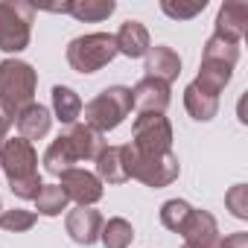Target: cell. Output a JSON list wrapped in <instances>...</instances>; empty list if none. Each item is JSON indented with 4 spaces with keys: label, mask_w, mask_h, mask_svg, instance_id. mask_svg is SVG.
I'll list each match as a JSON object with an SVG mask.
<instances>
[{
    "label": "cell",
    "mask_w": 248,
    "mask_h": 248,
    "mask_svg": "<svg viewBox=\"0 0 248 248\" xmlns=\"http://www.w3.org/2000/svg\"><path fill=\"white\" fill-rule=\"evenodd\" d=\"M190 213H193L190 202H184V199H170V202L161 204V225H164L167 231H172V233H181V228L187 225Z\"/></svg>",
    "instance_id": "obj_25"
},
{
    "label": "cell",
    "mask_w": 248,
    "mask_h": 248,
    "mask_svg": "<svg viewBox=\"0 0 248 248\" xmlns=\"http://www.w3.org/2000/svg\"><path fill=\"white\" fill-rule=\"evenodd\" d=\"M35 222H38V213L35 210H24V207H12V210L0 213V228L9 231V233H24Z\"/></svg>",
    "instance_id": "obj_26"
},
{
    "label": "cell",
    "mask_w": 248,
    "mask_h": 248,
    "mask_svg": "<svg viewBox=\"0 0 248 248\" xmlns=\"http://www.w3.org/2000/svg\"><path fill=\"white\" fill-rule=\"evenodd\" d=\"M67 204H70V199L64 196V190H62L59 184H44L41 193L35 196V210H38V216H62V213L67 210Z\"/></svg>",
    "instance_id": "obj_24"
},
{
    "label": "cell",
    "mask_w": 248,
    "mask_h": 248,
    "mask_svg": "<svg viewBox=\"0 0 248 248\" xmlns=\"http://www.w3.org/2000/svg\"><path fill=\"white\" fill-rule=\"evenodd\" d=\"M105 146H108V143H105V135L93 132L91 126H85V123H73L64 135H59V138L47 146L41 164H44V170H47L50 175L59 178L62 172L73 170V167L82 164V161H96Z\"/></svg>",
    "instance_id": "obj_1"
},
{
    "label": "cell",
    "mask_w": 248,
    "mask_h": 248,
    "mask_svg": "<svg viewBox=\"0 0 248 248\" xmlns=\"http://www.w3.org/2000/svg\"><path fill=\"white\" fill-rule=\"evenodd\" d=\"M146 76L158 79L164 85H172L181 76V59H178V53L172 47H167V44L149 47V53H146Z\"/></svg>",
    "instance_id": "obj_16"
},
{
    "label": "cell",
    "mask_w": 248,
    "mask_h": 248,
    "mask_svg": "<svg viewBox=\"0 0 248 248\" xmlns=\"http://www.w3.org/2000/svg\"><path fill=\"white\" fill-rule=\"evenodd\" d=\"M207 6V0H193V3H172V0H161V12L172 21H190L196 15H202Z\"/></svg>",
    "instance_id": "obj_27"
},
{
    "label": "cell",
    "mask_w": 248,
    "mask_h": 248,
    "mask_svg": "<svg viewBox=\"0 0 248 248\" xmlns=\"http://www.w3.org/2000/svg\"><path fill=\"white\" fill-rule=\"evenodd\" d=\"M50 123H53V114L47 105L41 102H30L24 105L18 114H15V126H18V138L24 140H41L47 132H50Z\"/></svg>",
    "instance_id": "obj_15"
},
{
    "label": "cell",
    "mask_w": 248,
    "mask_h": 248,
    "mask_svg": "<svg viewBox=\"0 0 248 248\" xmlns=\"http://www.w3.org/2000/svg\"><path fill=\"white\" fill-rule=\"evenodd\" d=\"M0 213H3V202H0Z\"/></svg>",
    "instance_id": "obj_32"
},
{
    "label": "cell",
    "mask_w": 248,
    "mask_h": 248,
    "mask_svg": "<svg viewBox=\"0 0 248 248\" xmlns=\"http://www.w3.org/2000/svg\"><path fill=\"white\" fill-rule=\"evenodd\" d=\"M202 62H219V64H228V67H236L239 62V44H231L219 35H210L204 41V50H202Z\"/></svg>",
    "instance_id": "obj_23"
},
{
    "label": "cell",
    "mask_w": 248,
    "mask_h": 248,
    "mask_svg": "<svg viewBox=\"0 0 248 248\" xmlns=\"http://www.w3.org/2000/svg\"><path fill=\"white\" fill-rule=\"evenodd\" d=\"M172 96H170V85L143 76L135 88H132V108H138L140 114H164L170 108Z\"/></svg>",
    "instance_id": "obj_10"
},
{
    "label": "cell",
    "mask_w": 248,
    "mask_h": 248,
    "mask_svg": "<svg viewBox=\"0 0 248 248\" xmlns=\"http://www.w3.org/2000/svg\"><path fill=\"white\" fill-rule=\"evenodd\" d=\"M35 88H38V73L30 62L21 59H3L0 62V99L9 102L15 114L35 102Z\"/></svg>",
    "instance_id": "obj_7"
},
{
    "label": "cell",
    "mask_w": 248,
    "mask_h": 248,
    "mask_svg": "<svg viewBox=\"0 0 248 248\" xmlns=\"http://www.w3.org/2000/svg\"><path fill=\"white\" fill-rule=\"evenodd\" d=\"M135 239V228L129 219L123 216H111L108 222H102V231H99V242L105 248H129Z\"/></svg>",
    "instance_id": "obj_22"
},
{
    "label": "cell",
    "mask_w": 248,
    "mask_h": 248,
    "mask_svg": "<svg viewBox=\"0 0 248 248\" xmlns=\"http://www.w3.org/2000/svg\"><path fill=\"white\" fill-rule=\"evenodd\" d=\"M231 76H233V67L219 64V62H202L199 64V76H196L193 85L202 88V91H207L210 96H219L225 91V85L231 82Z\"/></svg>",
    "instance_id": "obj_20"
},
{
    "label": "cell",
    "mask_w": 248,
    "mask_h": 248,
    "mask_svg": "<svg viewBox=\"0 0 248 248\" xmlns=\"http://www.w3.org/2000/svg\"><path fill=\"white\" fill-rule=\"evenodd\" d=\"M15 126V108L0 99V143L9 138V129Z\"/></svg>",
    "instance_id": "obj_29"
},
{
    "label": "cell",
    "mask_w": 248,
    "mask_h": 248,
    "mask_svg": "<svg viewBox=\"0 0 248 248\" xmlns=\"http://www.w3.org/2000/svg\"><path fill=\"white\" fill-rule=\"evenodd\" d=\"M225 207L236 216V219H248V187L245 184H233L225 193Z\"/></svg>",
    "instance_id": "obj_28"
},
{
    "label": "cell",
    "mask_w": 248,
    "mask_h": 248,
    "mask_svg": "<svg viewBox=\"0 0 248 248\" xmlns=\"http://www.w3.org/2000/svg\"><path fill=\"white\" fill-rule=\"evenodd\" d=\"M245 30H248V3H242V0L222 3L216 12V32L213 35H219L231 44H239L245 38Z\"/></svg>",
    "instance_id": "obj_11"
},
{
    "label": "cell",
    "mask_w": 248,
    "mask_h": 248,
    "mask_svg": "<svg viewBox=\"0 0 248 248\" xmlns=\"http://www.w3.org/2000/svg\"><path fill=\"white\" fill-rule=\"evenodd\" d=\"M59 187L64 190V196L70 199V202H76V207H91V204H96L99 199H102V181L93 175V172H88V170H82V167H73V170H67V172H62L59 175Z\"/></svg>",
    "instance_id": "obj_9"
},
{
    "label": "cell",
    "mask_w": 248,
    "mask_h": 248,
    "mask_svg": "<svg viewBox=\"0 0 248 248\" xmlns=\"http://www.w3.org/2000/svg\"><path fill=\"white\" fill-rule=\"evenodd\" d=\"M117 59V44L111 32H88L67 44V64L76 73H96Z\"/></svg>",
    "instance_id": "obj_5"
},
{
    "label": "cell",
    "mask_w": 248,
    "mask_h": 248,
    "mask_svg": "<svg viewBox=\"0 0 248 248\" xmlns=\"http://www.w3.org/2000/svg\"><path fill=\"white\" fill-rule=\"evenodd\" d=\"M0 170L6 172L9 190L24 199V202H35V196L41 193L44 181L38 175V155L35 146L24 138H6L0 143Z\"/></svg>",
    "instance_id": "obj_2"
},
{
    "label": "cell",
    "mask_w": 248,
    "mask_h": 248,
    "mask_svg": "<svg viewBox=\"0 0 248 248\" xmlns=\"http://www.w3.org/2000/svg\"><path fill=\"white\" fill-rule=\"evenodd\" d=\"M96 164V178L102 184H126L129 181V167H126V143L123 146H105L99 152Z\"/></svg>",
    "instance_id": "obj_17"
},
{
    "label": "cell",
    "mask_w": 248,
    "mask_h": 248,
    "mask_svg": "<svg viewBox=\"0 0 248 248\" xmlns=\"http://www.w3.org/2000/svg\"><path fill=\"white\" fill-rule=\"evenodd\" d=\"M181 248H196V245H187V242H184V245H181Z\"/></svg>",
    "instance_id": "obj_31"
},
{
    "label": "cell",
    "mask_w": 248,
    "mask_h": 248,
    "mask_svg": "<svg viewBox=\"0 0 248 248\" xmlns=\"http://www.w3.org/2000/svg\"><path fill=\"white\" fill-rule=\"evenodd\" d=\"M53 114L59 123H64V126H73V123L82 117V99L73 88L67 85H56L53 88Z\"/></svg>",
    "instance_id": "obj_21"
},
{
    "label": "cell",
    "mask_w": 248,
    "mask_h": 248,
    "mask_svg": "<svg viewBox=\"0 0 248 248\" xmlns=\"http://www.w3.org/2000/svg\"><path fill=\"white\" fill-rule=\"evenodd\" d=\"M102 213L93 207H73L64 219V228L70 233V239L76 245H93L99 242V231H102Z\"/></svg>",
    "instance_id": "obj_12"
},
{
    "label": "cell",
    "mask_w": 248,
    "mask_h": 248,
    "mask_svg": "<svg viewBox=\"0 0 248 248\" xmlns=\"http://www.w3.org/2000/svg\"><path fill=\"white\" fill-rule=\"evenodd\" d=\"M38 9L27 0H0V50L12 59L30 47Z\"/></svg>",
    "instance_id": "obj_4"
},
{
    "label": "cell",
    "mask_w": 248,
    "mask_h": 248,
    "mask_svg": "<svg viewBox=\"0 0 248 248\" xmlns=\"http://www.w3.org/2000/svg\"><path fill=\"white\" fill-rule=\"evenodd\" d=\"M114 44H117V56H126V59H146L152 38L149 30L140 21H126L120 24V30L114 32Z\"/></svg>",
    "instance_id": "obj_14"
},
{
    "label": "cell",
    "mask_w": 248,
    "mask_h": 248,
    "mask_svg": "<svg viewBox=\"0 0 248 248\" xmlns=\"http://www.w3.org/2000/svg\"><path fill=\"white\" fill-rule=\"evenodd\" d=\"M132 146L143 155L172 152V123L164 114H140L132 126Z\"/></svg>",
    "instance_id": "obj_8"
},
{
    "label": "cell",
    "mask_w": 248,
    "mask_h": 248,
    "mask_svg": "<svg viewBox=\"0 0 248 248\" xmlns=\"http://www.w3.org/2000/svg\"><path fill=\"white\" fill-rule=\"evenodd\" d=\"M114 12H117L114 0H73V3H64V15L85 21V24H99L111 18Z\"/></svg>",
    "instance_id": "obj_19"
},
{
    "label": "cell",
    "mask_w": 248,
    "mask_h": 248,
    "mask_svg": "<svg viewBox=\"0 0 248 248\" xmlns=\"http://www.w3.org/2000/svg\"><path fill=\"white\" fill-rule=\"evenodd\" d=\"M184 108H187V114L193 117V120H199V123H210L216 114H219V96H210L207 91H202V88H196L193 82L184 88Z\"/></svg>",
    "instance_id": "obj_18"
},
{
    "label": "cell",
    "mask_w": 248,
    "mask_h": 248,
    "mask_svg": "<svg viewBox=\"0 0 248 248\" xmlns=\"http://www.w3.org/2000/svg\"><path fill=\"white\" fill-rule=\"evenodd\" d=\"M126 167H129V178H138V181H143L146 187H155V190L170 187L181 172V164H178L175 152L143 155L132 143H126Z\"/></svg>",
    "instance_id": "obj_6"
},
{
    "label": "cell",
    "mask_w": 248,
    "mask_h": 248,
    "mask_svg": "<svg viewBox=\"0 0 248 248\" xmlns=\"http://www.w3.org/2000/svg\"><path fill=\"white\" fill-rule=\"evenodd\" d=\"M181 236L187 245H196V248H219V239H222L216 216L207 210H196V207H193L187 225L181 228Z\"/></svg>",
    "instance_id": "obj_13"
},
{
    "label": "cell",
    "mask_w": 248,
    "mask_h": 248,
    "mask_svg": "<svg viewBox=\"0 0 248 248\" xmlns=\"http://www.w3.org/2000/svg\"><path fill=\"white\" fill-rule=\"evenodd\" d=\"M82 114H85V126H91L93 132H99V135L114 132L132 114V88H126V85L105 88L88 105H82Z\"/></svg>",
    "instance_id": "obj_3"
},
{
    "label": "cell",
    "mask_w": 248,
    "mask_h": 248,
    "mask_svg": "<svg viewBox=\"0 0 248 248\" xmlns=\"http://www.w3.org/2000/svg\"><path fill=\"white\" fill-rule=\"evenodd\" d=\"M219 248H248V233L245 231L228 233L225 239H219Z\"/></svg>",
    "instance_id": "obj_30"
}]
</instances>
